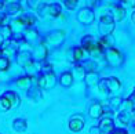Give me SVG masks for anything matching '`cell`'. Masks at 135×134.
<instances>
[{"label": "cell", "mask_w": 135, "mask_h": 134, "mask_svg": "<svg viewBox=\"0 0 135 134\" xmlns=\"http://www.w3.org/2000/svg\"><path fill=\"white\" fill-rule=\"evenodd\" d=\"M103 57L106 59V64L113 66V68H119V66H121V64L124 62V57H123L121 51H119L117 48H114V47L105 50Z\"/></svg>", "instance_id": "cell-1"}, {"label": "cell", "mask_w": 135, "mask_h": 134, "mask_svg": "<svg viewBox=\"0 0 135 134\" xmlns=\"http://www.w3.org/2000/svg\"><path fill=\"white\" fill-rule=\"evenodd\" d=\"M81 47L88 53H94V54H98V53L102 54L103 53V47L101 46L99 40L91 35H87L81 39Z\"/></svg>", "instance_id": "cell-2"}, {"label": "cell", "mask_w": 135, "mask_h": 134, "mask_svg": "<svg viewBox=\"0 0 135 134\" xmlns=\"http://www.w3.org/2000/svg\"><path fill=\"white\" fill-rule=\"evenodd\" d=\"M39 14L40 17H59L61 15V11H62V8H61V4L58 3H46V4H41L39 7Z\"/></svg>", "instance_id": "cell-3"}, {"label": "cell", "mask_w": 135, "mask_h": 134, "mask_svg": "<svg viewBox=\"0 0 135 134\" xmlns=\"http://www.w3.org/2000/svg\"><path fill=\"white\" fill-rule=\"evenodd\" d=\"M116 28L114 20L110 15H102L99 20V32L102 36H110Z\"/></svg>", "instance_id": "cell-4"}, {"label": "cell", "mask_w": 135, "mask_h": 134, "mask_svg": "<svg viewBox=\"0 0 135 134\" xmlns=\"http://www.w3.org/2000/svg\"><path fill=\"white\" fill-rule=\"evenodd\" d=\"M65 38H66V35H65V30H61V29H57V30H51L50 33H47L46 36V41L50 46H54V47H58L61 46L65 41Z\"/></svg>", "instance_id": "cell-5"}, {"label": "cell", "mask_w": 135, "mask_h": 134, "mask_svg": "<svg viewBox=\"0 0 135 134\" xmlns=\"http://www.w3.org/2000/svg\"><path fill=\"white\" fill-rule=\"evenodd\" d=\"M17 62L20 66L25 69H29L35 65V58H33V54L30 51L26 50H22V51H18L17 54Z\"/></svg>", "instance_id": "cell-6"}, {"label": "cell", "mask_w": 135, "mask_h": 134, "mask_svg": "<svg viewBox=\"0 0 135 134\" xmlns=\"http://www.w3.org/2000/svg\"><path fill=\"white\" fill-rule=\"evenodd\" d=\"M99 89H102L103 91H119L121 89V83L119 79L116 77H105L102 79V80H99Z\"/></svg>", "instance_id": "cell-7"}, {"label": "cell", "mask_w": 135, "mask_h": 134, "mask_svg": "<svg viewBox=\"0 0 135 134\" xmlns=\"http://www.w3.org/2000/svg\"><path fill=\"white\" fill-rule=\"evenodd\" d=\"M77 21L83 24V25H90V24L94 22V13L93 10L88 7H83L79 10L77 13Z\"/></svg>", "instance_id": "cell-8"}, {"label": "cell", "mask_w": 135, "mask_h": 134, "mask_svg": "<svg viewBox=\"0 0 135 134\" xmlns=\"http://www.w3.org/2000/svg\"><path fill=\"white\" fill-rule=\"evenodd\" d=\"M23 39H25V41H28L30 46H35V47H37V46L41 43V41H43V40L40 39L37 30H36V29H32V28H29V29L25 30Z\"/></svg>", "instance_id": "cell-9"}, {"label": "cell", "mask_w": 135, "mask_h": 134, "mask_svg": "<svg viewBox=\"0 0 135 134\" xmlns=\"http://www.w3.org/2000/svg\"><path fill=\"white\" fill-rule=\"evenodd\" d=\"M2 53L4 57H11L13 54H18V44L13 40H6L2 44Z\"/></svg>", "instance_id": "cell-10"}, {"label": "cell", "mask_w": 135, "mask_h": 134, "mask_svg": "<svg viewBox=\"0 0 135 134\" xmlns=\"http://www.w3.org/2000/svg\"><path fill=\"white\" fill-rule=\"evenodd\" d=\"M14 24L17 26H23V28H29L36 24V18L33 15H29V14H23L22 17L17 18L14 21Z\"/></svg>", "instance_id": "cell-11"}, {"label": "cell", "mask_w": 135, "mask_h": 134, "mask_svg": "<svg viewBox=\"0 0 135 134\" xmlns=\"http://www.w3.org/2000/svg\"><path fill=\"white\" fill-rule=\"evenodd\" d=\"M110 17L114 21H121L126 17V10L121 7V4H110Z\"/></svg>", "instance_id": "cell-12"}, {"label": "cell", "mask_w": 135, "mask_h": 134, "mask_svg": "<svg viewBox=\"0 0 135 134\" xmlns=\"http://www.w3.org/2000/svg\"><path fill=\"white\" fill-rule=\"evenodd\" d=\"M84 127V119L80 116V115H75V116H72L70 120H69V129L72 131H80L81 129Z\"/></svg>", "instance_id": "cell-13"}, {"label": "cell", "mask_w": 135, "mask_h": 134, "mask_svg": "<svg viewBox=\"0 0 135 134\" xmlns=\"http://www.w3.org/2000/svg\"><path fill=\"white\" fill-rule=\"evenodd\" d=\"M99 130L102 133H105V134H109V133L114 131V123H113V120L110 119V118L102 119L101 123H99Z\"/></svg>", "instance_id": "cell-14"}, {"label": "cell", "mask_w": 135, "mask_h": 134, "mask_svg": "<svg viewBox=\"0 0 135 134\" xmlns=\"http://www.w3.org/2000/svg\"><path fill=\"white\" fill-rule=\"evenodd\" d=\"M11 108H14L13 107V102L10 101V98L6 94L3 95H0V112L4 113V112H8Z\"/></svg>", "instance_id": "cell-15"}, {"label": "cell", "mask_w": 135, "mask_h": 134, "mask_svg": "<svg viewBox=\"0 0 135 134\" xmlns=\"http://www.w3.org/2000/svg\"><path fill=\"white\" fill-rule=\"evenodd\" d=\"M102 113H103V109H102V105L99 102H94V104L90 107V116L91 118L98 119L99 116H102Z\"/></svg>", "instance_id": "cell-16"}, {"label": "cell", "mask_w": 135, "mask_h": 134, "mask_svg": "<svg viewBox=\"0 0 135 134\" xmlns=\"http://www.w3.org/2000/svg\"><path fill=\"white\" fill-rule=\"evenodd\" d=\"M13 129H14L15 131H18V133L26 131V129H28V123H26V120H25V119H22V118L15 119V120L13 122Z\"/></svg>", "instance_id": "cell-17"}, {"label": "cell", "mask_w": 135, "mask_h": 134, "mask_svg": "<svg viewBox=\"0 0 135 134\" xmlns=\"http://www.w3.org/2000/svg\"><path fill=\"white\" fill-rule=\"evenodd\" d=\"M84 58V48L83 47H73L72 48V59L75 62H80Z\"/></svg>", "instance_id": "cell-18"}, {"label": "cell", "mask_w": 135, "mask_h": 134, "mask_svg": "<svg viewBox=\"0 0 135 134\" xmlns=\"http://www.w3.org/2000/svg\"><path fill=\"white\" fill-rule=\"evenodd\" d=\"M59 83L62 84L64 87H70L72 84H73V76H72L70 72H65V73L61 75Z\"/></svg>", "instance_id": "cell-19"}, {"label": "cell", "mask_w": 135, "mask_h": 134, "mask_svg": "<svg viewBox=\"0 0 135 134\" xmlns=\"http://www.w3.org/2000/svg\"><path fill=\"white\" fill-rule=\"evenodd\" d=\"M99 43L101 46L103 47V50H108V48H112L113 44H114V39H113V36L110 35V36H102V38L99 39Z\"/></svg>", "instance_id": "cell-20"}, {"label": "cell", "mask_w": 135, "mask_h": 134, "mask_svg": "<svg viewBox=\"0 0 135 134\" xmlns=\"http://www.w3.org/2000/svg\"><path fill=\"white\" fill-rule=\"evenodd\" d=\"M30 84H32V77L30 76H22L17 80V86L21 89H25V90L30 87Z\"/></svg>", "instance_id": "cell-21"}, {"label": "cell", "mask_w": 135, "mask_h": 134, "mask_svg": "<svg viewBox=\"0 0 135 134\" xmlns=\"http://www.w3.org/2000/svg\"><path fill=\"white\" fill-rule=\"evenodd\" d=\"M85 80H87L88 86H94V84L99 83V79H98L97 71H90L88 73H87V76H85Z\"/></svg>", "instance_id": "cell-22"}, {"label": "cell", "mask_w": 135, "mask_h": 134, "mask_svg": "<svg viewBox=\"0 0 135 134\" xmlns=\"http://www.w3.org/2000/svg\"><path fill=\"white\" fill-rule=\"evenodd\" d=\"M4 94L8 97L11 102H13V107H18V105H20V97L17 95L15 91H11V90H8V91H6Z\"/></svg>", "instance_id": "cell-23"}, {"label": "cell", "mask_w": 135, "mask_h": 134, "mask_svg": "<svg viewBox=\"0 0 135 134\" xmlns=\"http://www.w3.org/2000/svg\"><path fill=\"white\" fill-rule=\"evenodd\" d=\"M21 11H22V7L20 6V3L10 4L8 8H7V15H15V14H18V13H21Z\"/></svg>", "instance_id": "cell-24"}, {"label": "cell", "mask_w": 135, "mask_h": 134, "mask_svg": "<svg viewBox=\"0 0 135 134\" xmlns=\"http://www.w3.org/2000/svg\"><path fill=\"white\" fill-rule=\"evenodd\" d=\"M10 68V58L7 57H0V71H6Z\"/></svg>", "instance_id": "cell-25"}, {"label": "cell", "mask_w": 135, "mask_h": 134, "mask_svg": "<svg viewBox=\"0 0 135 134\" xmlns=\"http://www.w3.org/2000/svg\"><path fill=\"white\" fill-rule=\"evenodd\" d=\"M73 69H75L76 75H79L80 77H84V75H85V69H84V66H83V65H80L79 62H76L75 66H73Z\"/></svg>", "instance_id": "cell-26"}, {"label": "cell", "mask_w": 135, "mask_h": 134, "mask_svg": "<svg viewBox=\"0 0 135 134\" xmlns=\"http://www.w3.org/2000/svg\"><path fill=\"white\" fill-rule=\"evenodd\" d=\"M64 4H65V7H66V8L75 10V8H77L79 0H64Z\"/></svg>", "instance_id": "cell-27"}, {"label": "cell", "mask_w": 135, "mask_h": 134, "mask_svg": "<svg viewBox=\"0 0 135 134\" xmlns=\"http://www.w3.org/2000/svg\"><path fill=\"white\" fill-rule=\"evenodd\" d=\"M119 120H120L124 126H127L128 122H130V116H128V113H127L126 111H123V112L119 115Z\"/></svg>", "instance_id": "cell-28"}, {"label": "cell", "mask_w": 135, "mask_h": 134, "mask_svg": "<svg viewBox=\"0 0 135 134\" xmlns=\"http://www.w3.org/2000/svg\"><path fill=\"white\" fill-rule=\"evenodd\" d=\"M28 6L33 10H39L41 4H40V0H28Z\"/></svg>", "instance_id": "cell-29"}, {"label": "cell", "mask_w": 135, "mask_h": 134, "mask_svg": "<svg viewBox=\"0 0 135 134\" xmlns=\"http://www.w3.org/2000/svg\"><path fill=\"white\" fill-rule=\"evenodd\" d=\"M7 18H8L7 13H2V11H0V26L7 25Z\"/></svg>", "instance_id": "cell-30"}, {"label": "cell", "mask_w": 135, "mask_h": 134, "mask_svg": "<svg viewBox=\"0 0 135 134\" xmlns=\"http://www.w3.org/2000/svg\"><path fill=\"white\" fill-rule=\"evenodd\" d=\"M120 4H123L124 7H135V0H120Z\"/></svg>", "instance_id": "cell-31"}, {"label": "cell", "mask_w": 135, "mask_h": 134, "mask_svg": "<svg viewBox=\"0 0 135 134\" xmlns=\"http://www.w3.org/2000/svg\"><path fill=\"white\" fill-rule=\"evenodd\" d=\"M128 104L130 105H132L134 108H135V91L131 94V97H130V100H128Z\"/></svg>", "instance_id": "cell-32"}, {"label": "cell", "mask_w": 135, "mask_h": 134, "mask_svg": "<svg viewBox=\"0 0 135 134\" xmlns=\"http://www.w3.org/2000/svg\"><path fill=\"white\" fill-rule=\"evenodd\" d=\"M4 2H7V3H10V4H17V3H20L21 0H4Z\"/></svg>", "instance_id": "cell-33"}, {"label": "cell", "mask_w": 135, "mask_h": 134, "mask_svg": "<svg viewBox=\"0 0 135 134\" xmlns=\"http://www.w3.org/2000/svg\"><path fill=\"white\" fill-rule=\"evenodd\" d=\"M98 131H101L99 127H98V129H97V127H93V129H91V134H97Z\"/></svg>", "instance_id": "cell-34"}, {"label": "cell", "mask_w": 135, "mask_h": 134, "mask_svg": "<svg viewBox=\"0 0 135 134\" xmlns=\"http://www.w3.org/2000/svg\"><path fill=\"white\" fill-rule=\"evenodd\" d=\"M131 22H132L134 25H135V10L132 11V14H131Z\"/></svg>", "instance_id": "cell-35"}, {"label": "cell", "mask_w": 135, "mask_h": 134, "mask_svg": "<svg viewBox=\"0 0 135 134\" xmlns=\"http://www.w3.org/2000/svg\"><path fill=\"white\" fill-rule=\"evenodd\" d=\"M3 8H4V3H3V2H0V11H2Z\"/></svg>", "instance_id": "cell-36"}, {"label": "cell", "mask_w": 135, "mask_h": 134, "mask_svg": "<svg viewBox=\"0 0 135 134\" xmlns=\"http://www.w3.org/2000/svg\"><path fill=\"white\" fill-rule=\"evenodd\" d=\"M131 118H132V120H135V111L132 112V115H131Z\"/></svg>", "instance_id": "cell-37"}, {"label": "cell", "mask_w": 135, "mask_h": 134, "mask_svg": "<svg viewBox=\"0 0 135 134\" xmlns=\"http://www.w3.org/2000/svg\"><path fill=\"white\" fill-rule=\"evenodd\" d=\"M90 2H91V3H93V4H95V3L98 2V0H90Z\"/></svg>", "instance_id": "cell-38"}]
</instances>
